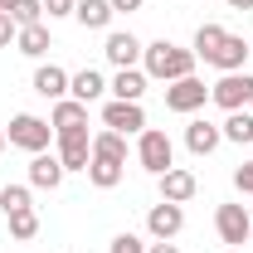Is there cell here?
Instances as JSON below:
<instances>
[{"mask_svg": "<svg viewBox=\"0 0 253 253\" xmlns=\"http://www.w3.org/2000/svg\"><path fill=\"white\" fill-rule=\"evenodd\" d=\"M141 59H146V73H151V78H166V83H175V78H190V73H195V54H190V49H175L170 39L146 44Z\"/></svg>", "mask_w": 253, "mask_h": 253, "instance_id": "6da1fadb", "label": "cell"}, {"mask_svg": "<svg viewBox=\"0 0 253 253\" xmlns=\"http://www.w3.org/2000/svg\"><path fill=\"white\" fill-rule=\"evenodd\" d=\"M210 97L219 102L224 112H244V107L253 102V78L249 73H224L219 83L210 88Z\"/></svg>", "mask_w": 253, "mask_h": 253, "instance_id": "7a4b0ae2", "label": "cell"}, {"mask_svg": "<svg viewBox=\"0 0 253 253\" xmlns=\"http://www.w3.org/2000/svg\"><path fill=\"white\" fill-rule=\"evenodd\" d=\"M136 156H141V166H146L151 175H166V170H170V156H175V146H170V136H166V131L146 126V131H141V146H136Z\"/></svg>", "mask_w": 253, "mask_h": 253, "instance_id": "3957f363", "label": "cell"}, {"mask_svg": "<svg viewBox=\"0 0 253 253\" xmlns=\"http://www.w3.org/2000/svg\"><path fill=\"white\" fill-rule=\"evenodd\" d=\"M49 131H54L49 122H39V117H30V112H20V117L10 122V146H20V151L39 156V151L49 146Z\"/></svg>", "mask_w": 253, "mask_h": 253, "instance_id": "277c9868", "label": "cell"}, {"mask_svg": "<svg viewBox=\"0 0 253 253\" xmlns=\"http://www.w3.org/2000/svg\"><path fill=\"white\" fill-rule=\"evenodd\" d=\"M59 161H63V170H88V161H93V141H88V126L59 131Z\"/></svg>", "mask_w": 253, "mask_h": 253, "instance_id": "5b68a950", "label": "cell"}, {"mask_svg": "<svg viewBox=\"0 0 253 253\" xmlns=\"http://www.w3.org/2000/svg\"><path fill=\"white\" fill-rule=\"evenodd\" d=\"M205 97H210V88L190 73V78H175V83L166 88V107H170V112H195V107H205Z\"/></svg>", "mask_w": 253, "mask_h": 253, "instance_id": "8992f818", "label": "cell"}, {"mask_svg": "<svg viewBox=\"0 0 253 253\" xmlns=\"http://www.w3.org/2000/svg\"><path fill=\"white\" fill-rule=\"evenodd\" d=\"M214 229H219L224 244H244L253 234V214L244 205H219V214H214Z\"/></svg>", "mask_w": 253, "mask_h": 253, "instance_id": "52a82bcc", "label": "cell"}, {"mask_svg": "<svg viewBox=\"0 0 253 253\" xmlns=\"http://www.w3.org/2000/svg\"><path fill=\"white\" fill-rule=\"evenodd\" d=\"M102 126H107V131H146L141 102H107V107H102Z\"/></svg>", "mask_w": 253, "mask_h": 253, "instance_id": "ba28073f", "label": "cell"}, {"mask_svg": "<svg viewBox=\"0 0 253 253\" xmlns=\"http://www.w3.org/2000/svg\"><path fill=\"white\" fill-rule=\"evenodd\" d=\"M180 224H185V210H180V205H170V200L151 205V214H146V229H151L156 239H175V234H180Z\"/></svg>", "mask_w": 253, "mask_h": 253, "instance_id": "9c48e42d", "label": "cell"}, {"mask_svg": "<svg viewBox=\"0 0 253 253\" xmlns=\"http://www.w3.org/2000/svg\"><path fill=\"white\" fill-rule=\"evenodd\" d=\"M219 141H224V131H219V126H214V122H205V117L185 126V146H190V151H195V156H210V151H214Z\"/></svg>", "mask_w": 253, "mask_h": 253, "instance_id": "30bf717a", "label": "cell"}, {"mask_svg": "<svg viewBox=\"0 0 253 253\" xmlns=\"http://www.w3.org/2000/svg\"><path fill=\"white\" fill-rule=\"evenodd\" d=\"M156 180H161V200H170V205H185L190 195H195V175H190V170H175V166H170Z\"/></svg>", "mask_w": 253, "mask_h": 253, "instance_id": "8fae6325", "label": "cell"}, {"mask_svg": "<svg viewBox=\"0 0 253 253\" xmlns=\"http://www.w3.org/2000/svg\"><path fill=\"white\" fill-rule=\"evenodd\" d=\"M102 54H107V59L117 63V68H131V63L141 59V44H136V39H131V34H107V44H102Z\"/></svg>", "mask_w": 253, "mask_h": 253, "instance_id": "7c38bea8", "label": "cell"}, {"mask_svg": "<svg viewBox=\"0 0 253 253\" xmlns=\"http://www.w3.org/2000/svg\"><path fill=\"white\" fill-rule=\"evenodd\" d=\"M253 49L249 44H244V39H239V34H224V44H219V54H214V68H224V73H239V68H244V59H249Z\"/></svg>", "mask_w": 253, "mask_h": 253, "instance_id": "4fadbf2b", "label": "cell"}, {"mask_svg": "<svg viewBox=\"0 0 253 253\" xmlns=\"http://www.w3.org/2000/svg\"><path fill=\"white\" fill-rule=\"evenodd\" d=\"M73 15H78V25H83V30H107L117 10H112L107 0H78V5H73Z\"/></svg>", "mask_w": 253, "mask_h": 253, "instance_id": "5bb4252c", "label": "cell"}, {"mask_svg": "<svg viewBox=\"0 0 253 253\" xmlns=\"http://www.w3.org/2000/svg\"><path fill=\"white\" fill-rule=\"evenodd\" d=\"M59 180H63V161H59V156H44V151H39V156L30 161V185L54 190Z\"/></svg>", "mask_w": 253, "mask_h": 253, "instance_id": "9a60e30c", "label": "cell"}, {"mask_svg": "<svg viewBox=\"0 0 253 253\" xmlns=\"http://www.w3.org/2000/svg\"><path fill=\"white\" fill-rule=\"evenodd\" d=\"M34 93L63 102V93H68V73H63V68H54V63H44V68L34 73Z\"/></svg>", "mask_w": 253, "mask_h": 253, "instance_id": "2e32d148", "label": "cell"}, {"mask_svg": "<svg viewBox=\"0 0 253 253\" xmlns=\"http://www.w3.org/2000/svg\"><path fill=\"white\" fill-rule=\"evenodd\" d=\"M68 93H73V102H97V97L107 93V83H102V73L83 68V73H73V78H68Z\"/></svg>", "mask_w": 253, "mask_h": 253, "instance_id": "e0dca14e", "label": "cell"}, {"mask_svg": "<svg viewBox=\"0 0 253 253\" xmlns=\"http://www.w3.org/2000/svg\"><path fill=\"white\" fill-rule=\"evenodd\" d=\"M112 93H117V102H141V93H146V73L122 68V73L112 78Z\"/></svg>", "mask_w": 253, "mask_h": 253, "instance_id": "ac0fdd59", "label": "cell"}, {"mask_svg": "<svg viewBox=\"0 0 253 253\" xmlns=\"http://www.w3.org/2000/svg\"><path fill=\"white\" fill-rule=\"evenodd\" d=\"M15 49H20L25 59H39V54L49 49V30H44V25H20V34H15Z\"/></svg>", "mask_w": 253, "mask_h": 253, "instance_id": "d6986e66", "label": "cell"}, {"mask_svg": "<svg viewBox=\"0 0 253 253\" xmlns=\"http://www.w3.org/2000/svg\"><path fill=\"white\" fill-rule=\"evenodd\" d=\"M73 126H88V102L63 97L59 107H54V131H73Z\"/></svg>", "mask_w": 253, "mask_h": 253, "instance_id": "ffe728a7", "label": "cell"}, {"mask_svg": "<svg viewBox=\"0 0 253 253\" xmlns=\"http://www.w3.org/2000/svg\"><path fill=\"white\" fill-rule=\"evenodd\" d=\"M93 156L117 161V166H122V161H126V141H122V131H97V136H93Z\"/></svg>", "mask_w": 253, "mask_h": 253, "instance_id": "44dd1931", "label": "cell"}, {"mask_svg": "<svg viewBox=\"0 0 253 253\" xmlns=\"http://www.w3.org/2000/svg\"><path fill=\"white\" fill-rule=\"evenodd\" d=\"M219 44H224V30L219 25H200V30H195V59H214V54H219Z\"/></svg>", "mask_w": 253, "mask_h": 253, "instance_id": "7402d4cb", "label": "cell"}, {"mask_svg": "<svg viewBox=\"0 0 253 253\" xmlns=\"http://www.w3.org/2000/svg\"><path fill=\"white\" fill-rule=\"evenodd\" d=\"M88 175H93V185H97V190H112L117 180H122V166H117V161L93 156V161H88Z\"/></svg>", "mask_w": 253, "mask_h": 253, "instance_id": "603a6c76", "label": "cell"}, {"mask_svg": "<svg viewBox=\"0 0 253 253\" xmlns=\"http://www.w3.org/2000/svg\"><path fill=\"white\" fill-rule=\"evenodd\" d=\"M5 15H10L15 25H39V15H44V0H10V5H5Z\"/></svg>", "mask_w": 253, "mask_h": 253, "instance_id": "cb8c5ba5", "label": "cell"}, {"mask_svg": "<svg viewBox=\"0 0 253 253\" xmlns=\"http://www.w3.org/2000/svg\"><path fill=\"white\" fill-rule=\"evenodd\" d=\"M0 210H5V219L20 214V210H34V205H30V190H25V185H5V190H0Z\"/></svg>", "mask_w": 253, "mask_h": 253, "instance_id": "d4e9b609", "label": "cell"}, {"mask_svg": "<svg viewBox=\"0 0 253 253\" xmlns=\"http://www.w3.org/2000/svg\"><path fill=\"white\" fill-rule=\"evenodd\" d=\"M219 131L229 136V141H253V117L249 112H229V122H224Z\"/></svg>", "mask_w": 253, "mask_h": 253, "instance_id": "484cf974", "label": "cell"}, {"mask_svg": "<svg viewBox=\"0 0 253 253\" xmlns=\"http://www.w3.org/2000/svg\"><path fill=\"white\" fill-rule=\"evenodd\" d=\"M10 234H15V239H34V234H39V214H34V210L10 214Z\"/></svg>", "mask_w": 253, "mask_h": 253, "instance_id": "4316f807", "label": "cell"}, {"mask_svg": "<svg viewBox=\"0 0 253 253\" xmlns=\"http://www.w3.org/2000/svg\"><path fill=\"white\" fill-rule=\"evenodd\" d=\"M112 253H146V244H141L136 234H117V239H112Z\"/></svg>", "mask_w": 253, "mask_h": 253, "instance_id": "83f0119b", "label": "cell"}, {"mask_svg": "<svg viewBox=\"0 0 253 253\" xmlns=\"http://www.w3.org/2000/svg\"><path fill=\"white\" fill-rule=\"evenodd\" d=\"M234 185L244 190V195H253V161H244V166L234 170Z\"/></svg>", "mask_w": 253, "mask_h": 253, "instance_id": "f1b7e54d", "label": "cell"}, {"mask_svg": "<svg viewBox=\"0 0 253 253\" xmlns=\"http://www.w3.org/2000/svg\"><path fill=\"white\" fill-rule=\"evenodd\" d=\"M15 34H20V25H15V20H10L5 10H0V49H5V44H10Z\"/></svg>", "mask_w": 253, "mask_h": 253, "instance_id": "f546056e", "label": "cell"}, {"mask_svg": "<svg viewBox=\"0 0 253 253\" xmlns=\"http://www.w3.org/2000/svg\"><path fill=\"white\" fill-rule=\"evenodd\" d=\"M44 10H49V20H59V15H73V0H44Z\"/></svg>", "mask_w": 253, "mask_h": 253, "instance_id": "4dcf8cb0", "label": "cell"}, {"mask_svg": "<svg viewBox=\"0 0 253 253\" xmlns=\"http://www.w3.org/2000/svg\"><path fill=\"white\" fill-rule=\"evenodd\" d=\"M112 10H122V15H131V10H141V0H107Z\"/></svg>", "mask_w": 253, "mask_h": 253, "instance_id": "1f68e13d", "label": "cell"}, {"mask_svg": "<svg viewBox=\"0 0 253 253\" xmlns=\"http://www.w3.org/2000/svg\"><path fill=\"white\" fill-rule=\"evenodd\" d=\"M146 253H180V249H175V244H166V239H161V244H151V249H146Z\"/></svg>", "mask_w": 253, "mask_h": 253, "instance_id": "d6a6232c", "label": "cell"}, {"mask_svg": "<svg viewBox=\"0 0 253 253\" xmlns=\"http://www.w3.org/2000/svg\"><path fill=\"white\" fill-rule=\"evenodd\" d=\"M229 5H234V10H253V0H229Z\"/></svg>", "mask_w": 253, "mask_h": 253, "instance_id": "836d02e7", "label": "cell"}, {"mask_svg": "<svg viewBox=\"0 0 253 253\" xmlns=\"http://www.w3.org/2000/svg\"><path fill=\"white\" fill-rule=\"evenodd\" d=\"M0 151H5V131H0Z\"/></svg>", "mask_w": 253, "mask_h": 253, "instance_id": "e575fe53", "label": "cell"}, {"mask_svg": "<svg viewBox=\"0 0 253 253\" xmlns=\"http://www.w3.org/2000/svg\"><path fill=\"white\" fill-rule=\"evenodd\" d=\"M5 5H10V0H0V10H5Z\"/></svg>", "mask_w": 253, "mask_h": 253, "instance_id": "d590c367", "label": "cell"}, {"mask_svg": "<svg viewBox=\"0 0 253 253\" xmlns=\"http://www.w3.org/2000/svg\"><path fill=\"white\" fill-rule=\"evenodd\" d=\"M224 253H239V249H224Z\"/></svg>", "mask_w": 253, "mask_h": 253, "instance_id": "8d00e7d4", "label": "cell"}, {"mask_svg": "<svg viewBox=\"0 0 253 253\" xmlns=\"http://www.w3.org/2000/svg\"><path fill=\"white\" fill-rule=\"evenodd\" d=\"M249 49H253V39H249Z\"/></svg>", "mask_w": 253, "mask_h": 253, "instance_id": "74e56055", "label": "cell"}, {"mask_svg": "<svg viewBox=\"0 0 253 253\" xmlns=\"http://www.w3.org/2000/svg\"><path fill=\"white\" fill-rule=\"evenodd\" d=\"M249 239H253V234H249Z\"/></svg>", "mask_w": 253, "mask_h": 253, "instance_id": "f35d334b", "label": "cell"}]
</instances>
